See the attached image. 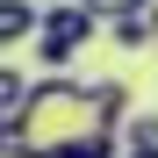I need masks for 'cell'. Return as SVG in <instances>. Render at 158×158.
<instances>
[{"label": "cell", "instance_id": "obj_1", "mask_svg": "<svg viewBox=\"0 0 158 158\" xmlns=\"http://www.w3.org/2000/svg\"><path fill=\"white\" fill-rule=\"evenodd\" d=\"M101 129H115L108 108H101V86L50 72V79H36L29 115H22V129H7V137H0V151H7V158H65L72 144L101 137Z\"/></svg>", "mask_w": 158, "mask_h": 158}, {"label": "cell", "instance_id": "obj_2", "mask_svg": "<svg viewBox=\"0 0 158 158\" xmlns=\"http://www.w3.org/2000/svg\"><path fill=\"white\" fill-rule=\"evenodd\" d=\"M94 36H101V22L86 15V0H43V29H36V58H43V72H65Z\"/></svg>", "mask_w": 158, "mask_h": 158}, {"label": "cell", "instance_id": "obj_3", "mask_svg": "<svg viewBox=\"0 0 158 158\" xmlns=\"http://www.w3.org/2000/svg\"><path fill=\"white\" fill-rule=\"evenodd\" d=\"M29 101H36V79L22 72V65H0V137H7V129H22Z\"/></svg>", "mask_w": 158, "mask_h": 158}, {"label": "cell", "instance_id": "obj_4", "mask_svg": "<svg viewBox=\"0 0 158 158\" xmlns=\"http://www.w3.org/2000/svg\"><path fill=\"white\" fill-rule=\"evenodd\" d=\"M36 29H43V7L36 0H0V43H36Z\"/></svg>", "mask_w": 158, "mask_h": 158}, {"label": "cell", "instance_id": "obj_5", "mask_svg": "<svg viewBox=\"0 0 158 158\" xmlns=\"http://www.w3.org/2000/svg\"><path fill=\"white\" fill-rule=\"evenodd\" d=\"M108 36H115L122 50H144V43H158V29H151V7H144V15H122V22H108Z\"/></svg>", "mask_w": 158, "mask_h": 158}, {"label": "cell", "instance_id": "obj_6", "mask_svg": "<svg viewBox=\"0 0 158 158\" xmlns=\"http://www.w3.org/2000/svg\"><path fill=\"white\" fill-rule=\"evenodd\" d=\"M129 144H122V129H101V137H86V144H72L65 158H122Z\"/></svg>", "mask_w": 158, "mask_h": 158}, {"label": "cell", "instance_id": "obj_7", "mask_svg": "<svg viewBox=\"0 0 158 158\" xmlns=\"http://www.w3.org/2000/svg\"><path fill=\"white\" fill-rule=\"evenodd\" d=\"M122 144L129 151H158V115H129L122 122Z\"/></svg>", "mask_w": 158, "mask_h": 158}, {"label": "cell", "instance_id": "obj_8", "mask_svg": "<svg viewBox=\"0 0 158 158\" xmlns=\"http://www.w3.org/2000/svg\"><path fill=\"white\" fill-rule=\"evenodd\" d=\"M151 0H86V15L101 22V29H108V22H122V15H144Z\"/></svg>", "mask_w": 158, "mask_h": 158}, {"label": "cell", "instance_id": "obj_9", "mask_svg": "<svg viewBox=\"0 0 158 158\" xmlns=\"http://www.w3.org/2000/svg\"><path fill=\"white\" fill-rule=\"evenodd\" d=\"M122 158H158V151H122Z\"/></svg>", "mask_w": 158, "mask_h": 158}, {"label": "cell", "instance_id": "obj_10", "mask_svg": "<svg viewBox=\"0 0 158 158\" xmlns=\"http://www.w3.org/2000/svg\"><path fill=\"white\" fill-rule=\"evenodd\" d=\"M151 29H158V0H151Z\"/></svg>", "mask_w": 158, "mask_h": 158}]
</instances>
